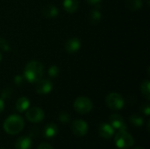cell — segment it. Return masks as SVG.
I'll return each mask as SVG.
<instances>
[{
    "label": "cell",
    "mask_w": 150,
    "mask_h": 149,
    "mask_svg": "<svg viewBox=\"0 0 150 149\" xmlns=\"http://www.w3.org/2000/svg\"><path fill=\"white\" fill-rule=\"evenodd\" d=\"M44 74V66L40 61H31L26 63L23 76L24 78L31 83H35L40 79L42 78Z\"/></svg>",
    "instance_id": "6da1fadb"
},
{
    "label": "cell",
    "mask_w": 150,
    "mask_h": 149,
    "mask_svg": "<svg viewBox=\"0 0 150 149\" xmlns=\"http://www.w3.org/2000/svg\"><path fill=\"white\" fill-rule=\"evenodd\" d=\"M3 126L6 133L16 135L23 130L25 126V122L22 117H20L19 115L12 114L4 120Z\"/></svg>",
    "instance_id": "7a4b0ae2"
},
{
    "label": "cell",
    "mask_w": 150,
    "mask_h": 149,
    "mask_svg": "<svg viewBox=\"0 0 150 149\" xmlns=\"http://www.w3.org/2000/svg\"><path fill=\"white\" fill-rule=\"evenodd\" d=\"M114 142L115 145L120 149H128L129 148L133 147L134 141L133 136L125 131H118V133L115 134L114 138Z\"/></svg>",
    "instance_id": "3957f363"
},
{
    "label": "cell",
    "mask_w": 150,
    "mask_h": 149,
    "mask_svg": "<svg viewBox=\"0 0 150 149\" xmlns=\"http://www.w3.org/2000/svg\"><path fill=\"white\" fill-rule=\"evenodd\" d=\"M105 104L108 108L112 111H120L125 105L123 97L117 92H111L105 97Z\"/></svg>",
    "instance_id": "277c9868"
},
{
    "label": "cell",
    "mask_w": 150,
    "mask_h": 149,
    "mask_svg": "<svg viewBox=\"0 0 150 149\" xmlns=\"http://www.w3.org/2000/svg\"><path fill=\"white\" fill-rule=\"evenodd\" d=\"M73 106L76 112L80 114H87L91 112L93 104L90 98L86 97H79L74 101Z\"/></svg>",
    "instance_id": "5b68a950"
},
{
    "label": "cell",
    "mask_w": 150,
    "mask_h": 149,
    "mask_svg": "<svg viewBox=\"0 0 150 149\" xmlns=\"http://www.w3.org/2000/svg\"><path fill=\"white\" fill-rule=\"evenodd\" d=\"M25 117L27 120L32 123H39L44 119L45 113L43 110L39 107H31L26 110Z\"/></svg>",
    "instance_id": "8992f818"
},
{
    "label": "cell",
    "mask_w": 150,
    "mask_h": 149,
    "mask_svg": "<svg viewBox=\"0 0 150 149\" xmlns=\"http://www.w3.org/2000/svg\"><path fill=\"white\" fill-rule=\"evenodd\" d=\"M71 130L76 136L82 137L87 134L89 130V126L83 119H76L71 124Z\"/></svg>",
    "instance_id": "52a82bcc"
},
{
    "label": "cell",
    "mask_w": 150,
    "mask_h": 149,
    "mask_svg": "<svg viewBox=\"0 0 150 149\" xmlns=\"http://www.w3.org/2000/svg\"><path fill=\"white\" fill-rule=\"evenodd\" d=\"M53 90V83L49 79L41 78L35 83V90L40 95L49 94Z\"/></svg>",
    "instance_id": "ba28073f"
},
{
    "label": "cell",
    "mask_w": 150,
    "mask_h": 149,
    "mask_svg": "<svg viewBox=\"0 0 150 149\" xmlns=\"http://www.w3.org/2000/svg\"><path fill=\"white\" fill-rule=\"evenodd\" d=\"M109 124L112 126L114 130L125 131L127 130V124L124 119L119 114H112L109 118Z\"/></svg>",
    "instance_id": "9c48e42d"
},
{
    "label": "cell",
    "mask_w": 150,
    "mask_h": 149,
    "mask_svg": "<svg viewBox=\"0 0 150 149\" xmlns=\"http://www.w3.org/2000/svg\"><path fill=\"white\" fill-rule=\"evenodd\" d=\"M64 47H65L66 52L69 54L76 53L81 47V40L76 37L70 38L66 41Z\"/></svg>",
    "instance_id": "30bf717a"
},
{
    "label": "cell",
    "mask_w": 150,
    "mask_h": 149,
    "mask_svg": "<svg viewBox=\"0 0 150 149\" xmlns=\"http://www.w3.org/2000/svg\"><path fill=\"white\" fill-rule=\"evenodd\" d=\"M98 133L104 139H110L114 135V129L108 123H102L98 127Z\"/></svg>",
    "instance_id": "8fae6325"
},
{
    "label": "cell",
    "mask_w": 150,
    "mask_h": 149,
    "mask_svg": "<svg viewBox=\"0 0 150 149\" xmlns=\"http://www.w3.org/2000/svg\"><path fill=\"white\" fill-rule=\"evenodd\" d=\"M58 133V126L54 123H48L47 125L45 126L43 134L46 139L51 140L54 138Z\"/></svg>",
    "instance_id": "7c38bea8"
},
{
    "label": "cell",
    "mask_w": 150,
    "mask_h": 149,
    "mask_svg": "<svg viewBox=\"0 0 150 149\" xmlns=\"http://www.w3.org/2000/svg\"><path fill=\"white\" fill-rule=\"evenodd\" d=\"M33 145L32 139L28 136H22L19 137L16 143H15V148L16 149H31Z\"/></svg>",
    "instance_id": "4fadbf2b"
},
{
    "label": "cell",
    "mask_w": 150,
    "mask_h": 149,
    "mask_svg": "<svg viewBox=\"0 0 150 149\" xmlns=\"http://www.w3.org/2000/svg\"><path fill=\"white\" fill-rule=\"evenodd\" d=\"M42 14L47 18H53L57 17V15L59 14V11L56 6L53 4H47L42 9Z\"/></svg>",
    "instance_id": "5bb4252c"
},
{
    "label": "cell",
    "mask_w": 150,
    "mask_h": 149,
    "mask_svg": "<svg viewBox=\"0 0 150 149\" xmlns=\"http://www.w3.org/2000/svg\"><path fill=\"white\" fill-rule=\"evenodd\" d=\"M63 9L68 13H74L79 7V1L78 0H63L62 3Z\"/></svg>",
    "instance_id": "9a60e30c"
},
{
    "label": "cell",
    "mask_w": 150,
    "mask_h": 149,
    "mask_svg": "<svg viewBox=\"0 0 150 149\" xmlns=\"http://www.w3.org/2000/svg\"><path fill=\"white\" fill-rule=\"evenodd\" d=\"M30 106V101L27 97H19L17 102H16V110L18 112H25Z\"/></svg>",
    "instance_id": "2e32d148"
},
{
    "label": "cell",
    "mask_w": 150,
    "mask_h": 149,
    "mask_svg": "<svg viewBox=\"0 0 150 149\" xmlns=\"http://www.w3.org/2000/svg\"><path fill=\"white\" fill-rule=\"evenodd\" d=\"M88 18H89V21L91 22V24L96 25L102 18V14H101V12L98 9H93V10H91L90 11Z\"/></svg>",
    "instance_id": "e0dca14e"
},
{
    "label": "cell",
    "mask_w": 150,
    "mask_h": 149,
    "mask_svg": "<svg viewBox=\"0 0 150 149\" xmlns=\"http://www.w3.org/2000/svg\"><path fill=\"white\" fill-rule=\"evenodd\" d=\"M126 6L130 11H138L142 7V0H126Z\"/></svg>",
    "instance_id": "ac0fdd59"
},
{
    "label": "cell",
    "mask_w": 150,
    "mask_h": 149,
    "mask_svg": "<svg viewBox=\"0 0 150 149\" xmlns=\"http://www.w3.org/2000/svg\"><path fill=\"white\" fill-rule=\"evenodd\" d=\"M141 91L147 100H150V82L146 79L141 84Z\"/></svg>",
    "instance_id": "d6986e66"
},
{
    "label": "cell",
    "mask_w": 150,
    "mask_h": 149,
    "mask_svg": "<svg viewBox=\"0 0 150 149\" xmlns=\"http://www.w3.org/2000/svg\"><path fill=\"white\" fill-rule=\"evenodd\" d=\"M129 121L130 123L134 126H142L143 124H144V119L139 115V114H133L130 116L129 118Z\"/></svg>",
    "instance_id": "ffe728a7"
},
{
    "label": "cell",
    "mask_w": 150,
    "mask_h": 149,
    "mask_svg": "<svg viewBox=\"0 0 150 149\" xmlns=\"http://www.w3.org/2000/svg\"><path fill=\"white\" fill-rule=\"evenodd\" d=\"M58 120L62 124H67L70 121V115L68 112H61L58 115Z\"/></svg>",
    "instance_id": "44dd1931"
},
{
    "label": "cell",
    "mask_w": 150,
    "mask_h": 149,
    "mask_svg": "<svg viewBox=\"0 0 150 149\" xmlns=\"http://www.w3.org/2000/svg\"><path fill=\"white\" fill-rule=\"evenodd\" d=\"M59 72H60L59 68H58L57 66H54H54H51V67L49 68V69H48V76H49L51 78H55V77L58 76Z\"/></svg>",
    "instance_id": "7402d4cb"
},
{
    "label": "cell",
    "mask_w": 150,
    "mask_h": 149,
    "mask_svg": "<svg viewBox=\"0 0 150 149\" xmlns=\"http://www.w3.org/2000/svg\"><path fill=\"white\" fill-rule=\"evenodd\" d=\"M0 48L4 50V52L11 51V46L5 39L0 38Z\"/></svg>",
    "instance_id": "603a6c76"
},
{
    "label": "cell",
    "mask_w": 150,
    "mask_h": 149,
    "mask_svg": "<svg viewBox=\"0 0 150 149\" xmlns=\"http://www.w3.org/2000/svg\"><path fill=\"white\" fill-rule=\"evenodd\" d=\"M12 96V90L11 88H6L2 90L1 93V98L2 99H8Z\"/></svg>",
    "instance_id": "cb8c5ba5"
},
{
    "label": "cell",
    "mask_w": 150,
    "mask_h": 149,
    "mask_svg": "<svg viewBox=\"0 0 150 149\" xmlns=\"http://www.w3.org/2000/svg\"><path fill=\"white\" fill-rule=\"evenodd\" d=\"M141 111H142V112L144 114V115H146V116H149L150 114V106L149 104H145V105H143L142 107H141Z\"/></svg>",
    "instance_id": "d4e9b609"
},
{
    "label": "cell",
    "mask_w": 150,
    "mask_h": 149,
    "mask_svg": "<svg viewBox=\"0 0 150 149\" xmlns=\"http://www.w3.org/2000/svg\"><path fill=\"white\" fill-rule=\"evenodd\" d=\"M24 80H25L24 76H15V78H14V83L17 84V85H21V84L23 83Z\"/></svg>",
    "instance_id": "484cf974"
},
{
    "label": "cell",
    "mask_w": 150,
    "mask_h": 149,
    "mask_svg": "<svg viewBox=\"0 0 150 149\" xmlns=\"http://www.w3.org/2000/svg\"><path fill=\"white\" fill-rule=\"evenodd\" d=\"M38 149H54V148L47 142H42L39 147Z\"/></svg>",
    "instance_id": "4316f807"
},
{
    "label": "cell",
    "mask_w": 150,
    "mask_h": 149,
    "mask_svg": "<svg viewBox=\"0 0 150 149\" xmlns=\"http://www.w3.org/2000/svg\"><path fill=\"white\" fill-rule=\"evenodd\" d=\"M4 110V99L0 97V113L3 112Z\"/></svg>",
    "instance_id": "83f0119b"
},
{
    "label": "cell",
    "mask_w": 150,
    "mask_h": 149,
    "mask_svg": "<svg viewBox=\"0 0 150 149\" xmlns=\"http://www.w3.org/2000/svg\"><path fill=\"white\" fill-rule=\"evenodd\" d=\"M90 4H97L101 2V0H86Z\"/></svg>",
    "instance_id": "f1b7e54d"
},
{
    "label": "cell",
    "mask_w": 150,
    "mask_h": 149,
    "mask_svg": "<svg viewBox=\"0 0 150 149\" xmlns=\"http://www.w3.org/2000/svg\"><path fill=\"white\" fill-rule=\"evenodd\" d=\"M2 59H3V57H2V54H1V52H0V62L2 61Z\"/></svg>",
    "instance_id": "f546056e"
},
{
    "label": "cell",
    "mask_w": 150,
    "mask_h": 149,
    "mask_svg": "<svg viewBox=\"0 0 150 149\" xmlns=\"http://www.w3.org/2000/svg\"><path fill=\"white\" fill-rule=\"evenodd\" d=\"M134 149H145V148H141V147H138V148H134Z\"/></svg>",
    "instance_id": "4dcf8cb0"
},
{
    "label": "cell",
    "mask_w": 150,
    "mask_h": 149,
    "mask_svg": "<svg viewBox=\"0 0 150 149\" xmlns=\"http://www.w3.org/2000/svg\"><path fill=\"white\" fill-rule=\"evenodd\" d=\"M0 149H4V148H0Z\"/></svg>",
    "instance_id": "1f68e13d"
}]
</instances>
